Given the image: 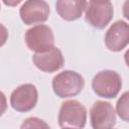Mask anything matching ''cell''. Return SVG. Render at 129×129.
Returning a JSON list of instances; mask_svg holds the SVG:
<instances>
[{"label": "cell", "mask_w": 129, "mask_h": 129, "mask_svg": "<svg viewBox=\"0 0 129 129\" xmlns=\"http://www.w3.org/2000/svg\"><path fill=\"white\" fill-rule=\"evenodd\" d=\"M51 86L57 97L70 98L75 97L82 92L85 86V80L79 73L66 70L53 77Z\"/></svg>", "instance_id": "6da1fadb"}, {"label": "cell", "mask_w": 129, "mask_h": 129, "mask_svg": "<svg viewBox=\"0 0 129 129\" xmlns=\"http://www.w3.org/2000/svg\"><path fill=\"white\" fill-rule=\"evenodd\" d=\"M93 129H113L116 124V112L112 104L106 101H96L90 111Z\"/></svg>", "instance_id": "8992f818"}, {"label": "cell", "mask_w": 129, "mask_h": 129, "mask_svg": "<svg viewBox=\"0 0 129 129\" xmlns=\"http://www.w3.org/2000/svg\"><path fill=\"white\" fill-rule=\"evenodd\" d=\"M7 109V100L3 92L0 91V116H2Z\"/></svg>", "instance_id": "9a60e30c"}, {"label": "cell", "mask_w": 129, "mask_h": 129, "mask_svg": "<svg viewBox=\"0 0 129 129\" xmlns=\"http://www.w3.org/2000/svg\"><path fill=\"white\" fill-rule=\"evenodd\" d=\"M20 129H50L49 125L37 117H28L20 125Z\"/></svg>", "instance_id": "4fadbf2b"}, {"label": "cell", "mask_w": 129, "mask_h": 129, "mask_svg": "<svg viewBox=\"0 0 129 129\" xmlns=\"http://www.w3.org/2000/svg\"><path fill=\"white\" fill-rule=\"evenodd\" d=\"M121 88L122 79L115 71H101L97 73L92 80V89L94 93L105 99H113L117 97Z\"/></svg>", "instance_id": "7a4b0ae2"}, {"label": "cell", "mask_w": 129, "mask_h": 129, "mask_svg": "<svg viewBox=\"0 0 129 129\" xmlns=\"http://www.w3.org/2000/svg\"><path fill=\"white\" fill-rule=\"evenodd\" d=\"M58 125L75 129H83L87 122V109L77 100L64 101L58 112Z\"/></svg>", "instance_id": "3957f363"}, {"label": "cell", "mask_w": 129, "mask_h": 129, "mask_svg": "<svg viewBox=\"0 0 129 129\" xmlns=\"http://www.w3.org/2000/svg\"><path fill=\"white\" fill-rule=\"evenodd\" d=\"M49 5L43 0L25 1L19 9L20 18L27 25L45 22L49 17Z\"/></svg>", "instance_id": "ba28073f"}, {"label": "cell", "mask_w": 129, "mask_h": 129, "mask_svg": "<svg viewBox=\"0 0 129 129\" xmlns=\"http://www.w3.org/2000/svg\"><path fill=\"white\" fill-rule=\"evenodd\" d=\"M114 14L110 1H89L85 8V20L94 28L103 29L112 20Z\"/></svg>", "instance_id": "277c9868"}, {"label": "cell", "mask_w": 129, "mask_h": 129, "mask_svg": "<svg viewBox=\"0 0 129 129\" xmlns=\"http://www.w3.org/2000/svg\"><path fill=\"white\" fill-rule=\"evenodd\" d=\"M128 99H129V93L128 92H125L121 97L120 99L118 100L117 102V105H116V111H117V114L118 116L123 120V121H128L129 119V102H128Z\"/></svg>", "instance_id": "7c38bea8"}, {"label": "cell", "mask_w": 129, "mask_h": 129, "mask_svg": "<svg viewBox=\"0 0 129 129\" xmlns=\"http://www.w3.org/2000/svg\"><path fill=\"white\" fill-rule=\"evenodd\" d=\"M86 5L87 1L58 0L55 3V10L62 19L67 21H74L82 16Z\"/></svg>", "instance_id": "8fae6325"}, {"label": "cell", "mask_w": 129, "mask_h": 129, "mask_svg": "<svg viewBox=\"0 0 129 129\" xmlns=\"http://www.w3.org/2000/svg\"><path fill=\"white\" fill-rule=\"evenodd\" d=\"M129 42V26L123 20L115 21L105 34V45L111 51H121Z\"/></svg>", "instance_id": "9c48e42d"}, {"label": "cell", "mask_w": 129, "mask_h": 129, "mask_svg": "<svg viewBox=\"0 0 129 129\" xmlns=\"http://www.w3.org/2000/svg\"><path fill=\"white\" fill-rule=\"evenodd\" d=\"M8 39V30L7 28L0 22V47L3 46Z\"/></svg>", "instance_id": "5bb4252c"}, {"label": "cell", "mask_w": 129, "mask_h": 129, "mask_svg": "<svg viewBox=\"0 0 129 129\" xmlns=\"http://www.w3.org/2000/svg\"><path fill=\"white\" fill-rule=\"evenodd\" d=\"M32 59L34 66L44 73H54L60 70L64 64L63 55L55 46L43 52H35Z\"/></svg>", "instance_id": "30bf717a"}, {"label": "cell", "mask_w": 129, "mask_h": 129, "mask_svg": "<svg viewBox=\"0 0 129 129\" xmlns=\"http://www.w3.org/2000/svg\"><path fill=\"white\" fill-rule=\"evenodd\" d=\"M38 100V92L34 85L23 84L17 87L10 96V105L17 112L32 110Z\"/></svg>", "instance_id": "52a82bcc"}, {"label": "cell", "mask_w": 129, "mask_h": 129, "mask_svg": "<svg viewBox=\"0 0 129 129\" xmlns=\"http://www.w3.org/2000/svg\"><path fill=\"white\" fill-rule=\"evenodd\" d=\"M61 129H75V128H69V127H63V128H61Z\"/></svg>", "instance_id": "e0dca14e"}, {"label": "cell", "mask_w": 129, "mask_h": 129, "mask_svg": "<svg viewBox=\"0 0 129 129\" xmlns=\"http://www.w3.org/2000/svg\"><path fill=\"white\" fill-rule=\"evenodd\" d=\"M21 1L20 0H17V1H14V2H7V1H4V3L6 4V5H11V6H14V5H17V4H19Z\"/></svg>", "instance_id": "2e32d148"}, {"label": "cell", "mask_w": 129, "mask_h": 129, "mask_svg": "<svg viewBox=\"0 0 129 129\" xmlns=\"http://www.w3.org/2000/svg\"><path fill=\"white\" fill-rule=\"evenodd\" d=\"M25 43L30 50L43 52L54 46L53 31L49 26L44 24L32 26L25 32Z\"/></svg>", "instance_id": "5b68a950"}]
</instances>
